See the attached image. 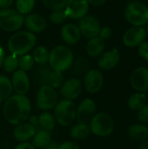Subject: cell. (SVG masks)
Segmentation results:
<instances>
[{
	"label": "cell",
	"mask_w": 148,
	"mask_h": 149,
	"mask_svg": "<svg viewBox=\"0 0 148 149\" xmlns=\"http://www.w3.org/2000/svg\"><path fill=\"white\" fill-rule=\"evenodd\" d=\"M31 104L26 95L12 94L4 101L3 113L4 119L12 126L26 122L31 115Z\"/></svg>",
	"instance_id": "cell-1"
},
{
	"label": "cell",
	"mask_w": 148,
	"mask_h": 149,
	"mask_svg": "<svg viewBox=\"0 0 148 149\" xmlns=\"http://www.w3.org/2000/svg\"><path fill=\"white\" fill-rule=\"evenodd\" d=\"M36 43V34L27 30L17 31L10 37L7 42V47L10 54L20 57L29 53L35 47Z\"/></svg>",
	"instance_id": "cell-2"
},
{
	"label": "cell",
	"mask_w": 148,
	"mask_h": 149,
	"mask_svg": "<svg viewBox=\"0 0 148 149\" xmlns=\"http://www.w3.org/2000/svg\"><path fill=\"white\" fill-rule=\"evenodd\" d=\"M73 60L74 57L71 48L65 45H58L50 51L48 64L51 70L63 73L72 67Z\"/></svg>",
	"instance_id": "cell-3"
},
{
	"label": "cell",
	"mask_w": 148,
	"mask_h": 149,
	"mask_svg": "<svg viewBox=\"0 0 148 149\" xmlns=\"http://www.w3.org/2000/svg\"><path fill=\"white\" fill-rule=\"evenodd\" d=\"M125 18L132 26H143L148 24V6L140 1H131L125 8Z\"/></svg>",
	"instance_id": "cell-4"
},
{
	"label": "cell",
	"mask_w": 148,
	"mask_h": 149,
	"mask_svg": "<svg viewBox=\"0 0 148 149\" xmlns=\"http://www.w3.org/2000/svg\"><path fill=\"white\" fill-rule=\"evenodd\" d=\"M91 133L98 137L106 138L110 136L115 128L113 118L106 112L97 113L89 122Z\"/></svg>",
	"instance_id": "cell-5"
},
{
	"label": "cell",
	"mask_w": 148,
	"mask_h": 149,
	"mask_svg": "<svg viewBox=\"0 0 148 149\" xmlns=\"http://www.w3.org/2000/svg\"><path fill=\"white\" fill-rule=\"evenodd\" d=\"M53 111L56 123L62 127H70L76 120L77 107L72 100H59Z\"/></svg>",
	"instance_id": "cell-6"
},
{
	"label": "cell",
	"mask_w": 148,
	"mask_h": 149,
	"mask_svg": "<svg viewBox=\"0 0 148 149\" xmlns=\"http://www.w3.org/2000/svg\"><path fill=\"white\" fill-rule=\"evenodd\" d=\"M24 16L12 8L0 10V29L7 32H16L24 25Z\"/></svg>",
	"instance_id": "cell-7"
},
{
	"label": "cell",
	"mask_w": 148,
	"mask_h": 149,
	"mask_svg": "<svg viewBox=\"0 0 148 149\" xmlns=\"http://www.w3.org/2000/svg\"><path fill=\"white\" fill-rule=\"evenodd\" d=\"M36 101L38 109L42 111L53 110L59 101L57 90L46 85L40 86L37 93Z\"/></svg>",
	"instance_id": "cell-8"
},
{
	"label": "cell",
	"mask_w": 148,
	"mask_h": 149,
	"mask_svg": "<svg viewBox=\"0 0 148 149\" xmlns=\"http://www.w3.org/2000/svg\"><path fill=\"white\" fill-rule=\"evenodd\" d=\"M38 79L41 86L46 85L54 89L60 88L65 81L62 72L53 71L51 68L45 67V65L41 66L38 71Z\"/></svg>",
	"instance_id": "cell-9"
},
{
	"label": "cell",
	"mask_w": 148,
	"mask_h": 149,
	"mask_svg": "<svg viewBox=\"0 0 148 149\" xmlns=\"http://www.w3.org/2000/svg\"><path fill=\"white\" fill-rule=\"evenodd\" d=\"M78 27L79 29L81 37L90 39L99 36L101 24L97 17L87 14L79 20Z\"/></svg>",
	"instance_id": "cell-10"
},
{
	"label": "cell",
	"mask_w": 148,
	"mask_h": 149,
	"mask_svg": "<svg viewBox=\"0 0 148 149\" xmlns=\"http://www.w3.org/2000/svg\"><path fill=\"white\" fill-rule=\"evenodd\" d=\"M83 87V84L79 79L76 77L70 78L64 81L59 88V93L64 100L73 101L80 96Z\"/></svg>",
	"instance_id": "cell-11"
},
{
	"label": "cell",
	"mask_w": 148,
	"mask_h": 149,
	"mask_svg": "<svg viewBox=\"0 0 148 149\" xmlns=\"http://www.w3.org/2000/svg\"><path fill=\"white\" fill-rule=\"evenodd\" d=\"M147 31L143 26H132L122 36V42L128 48H136L147 38Z\"/></svg>",
	"instance_id": "cell-12"
},
{
	"label": "cell",
	"mask_w": 148,
	"mask_h": 149,
	"mask_svg": "<svg viewBox=\"0 0 148 149\" xmlns=\"http://www.w3.org/2000/svg\"><path fill=\"white\" fill-rule=\"evenodd\" d=\"M104 85V75L99 69L88 70L84 78L83 86L89 93L95 94L99 93Z\"/></svg>",
	"instance_id": "cell-13"
},
{
	"label": "cell",
	"mask_w": 148,
	"mask_h": 149,
	"mask_svg": "<svg viewBox=\"0 0 148 149\" xmlns=\"http://www.w3.org/2000/svg\"><path fill=\"white\" fill-rule=\"evenodd\" d=\"M96 113L97 105L95 101L90 98H85L80 101L77 107L76 120L78 122L88 124Z\"/></svg>",
	"instance_id": "cell-14"
},
{
	"label": "cell",
	"mask_w": 148,
	"mask_h": 149,
	"mask_svg": "<svg viewBox=\"0 0 148 149\" xmlns=\"http://www.w3.org/2000/svg\"><path fill=\"white\" fill-rule=\"evenodd\" d=\"M90 4L87 0H67L65 10L68 18L79 20L88 14Z\"/></svg>",
	"instance_id": "cell-15"
},
{
	"label": "cell",
	"mask_w": 148,
	"mask_h": 149,
	"mask_svg": "<svg viewBox=\"0 0 148 149\" xmlns=\"http://www.w3.org/2000/svg\"><path fill=\"white\" fill-rule=\"evenodd\" d=\"M130 84L135 92L146 93L148 90V67H136L131 73Z\"/></svg>",
	"instance_id": "cell-16"
},
{
	"label": "cell",
	"mask_w": 148,
	"mask_h": 149,
	"mask_svg": "<svg viewBox=\"0 0 148 149\" xmlns=\"http://www.w3.org/2000/svg\"><path fill=\"white\" fill-rule=\"evenodd\" d=\"M11 85L13 91L19 95H26L30 90L31 81L27 72L17 69L12 73Z\"/></svg>",
	"instance_id": "cell-17"
},
{
	"label": "cell",
	"mask_w": 148,
	"mask_h": 149,
	"mask_svg": "<svg viewBox=\"0 0 148 149\" xmlns=\"http://www.w3.org/2000/svg\"><path fill=\"white\" fill-rule=\"evenodd\" d=\"M120 60V53L117 47L104 52L98 59V65L102 71H110L115 68Z\"/></svg>",
	"instance_id": "cell-18"
},
{
	"label": "cell",
	"mask_w": 148,
	"mask_h": 149,
	"mask_svg": "<svg viewBox=\"0 0 148 149\" xmlns=\"http://www.w3.org/2000/svg\"><path fill=\"white\" fill-rule=\"evenodd\" d=\"M24 25L26 30L36 34L43 32L47 26L45 18L38 13H30L24 17Z\"/></svg>",
	"instance_id": "cell-19"
},
{
	"label": "cell",
	"mask_w": 148,
	"mask_h": 149,
	"mask_svg": "<svg viewBox=\"0 0 148 149\" xmlns=\"http://www.w3.org/2000/svg\"><path fill=\"white\" fill-rule=\"evenodd\" d=\"M60 37L64 43L67 45H74L79 42L81 34L77 24L73 23H68L61 27Z\"/></svg>",
	"instance_id": "cell-20"
},
{
	"label": "cell",
	"mask_w": 148,
	"mask_h": 149,
	"mask_svg": "<svg viewBox=\"0 0 148 149\" xmlns=\"http://www.w3.org/2000/svg\"><path fill=\"white\" fill-rule=\"evenodd\" d=\"M14 127H15L13 129L12 134L14 139L19 143L29 142V141H31L33 138V136L37 132V128L31 126L27 121Z\"/></svg>",
	"instance_id": "cell-21"
},
{
	"label": "cell",
	"mask_w": 148,
	"mask_h": 149,
	"mask_svg": "<svg viewBox=\"0 0 148 149\" xmlns=\"http://www.w3.org/2000/svg\"><path fill=\"white\" fill-rule=\"evenodd\" d=\"M127 136L133 141L143 142L148 140V127L142 123L133 124L128 127Z\"/></svg>",
	"instance_id": "cell-22"
},
{
	"label": "cell",
	"mask_w": 148,
	"mask_h": 149,
	"mask_svg": "<svg viewBox=\"0 0 148 149\" xmlns=\"http://www.w3.org/2000/svg\"><path fill=\"white\" fill-rule=\"evenodd\" d=\"M106 41L99 36L90 38L86 44V53L92 58L99 57L105 51Z\"/></svg>",
	"instance_id": "cell-23"
},
{
	"label": "cell",
	"mask_w": 148,
	"mask_h": 149,
	"mask_svg": "<svg viewBox=\"0 0 148 149\" xmlns=\"http://www.w3.org/2000/svg\"><path fill=\"white\" fill-rule=\"evenodd\" d=\"M56 126V120L53 113L50 111H43L38 115V129L51 132Z\"/></svg>",
	"instance_id": "cell-24"
},
{
	"label": "cell",
	"mask_w": 148,
	"mask_h": 149,
	"mask_svg": "<svg viewBox=\"0 0 148 149\" xmlns=\"http://www.w3.org/2000/svg\"><path fill=\"white\" fill-rule=\"evenodd\" d=\"M70 136L76 141H81L87 138L91 134L89 124L78 122L73 125L70 129Z\"/></svg>",
	"instance_id": "cell-25"
},
{
	"label": "cell",
	"mask_w": 148,
	"mask_h": 149,
	"mask_svg": "<svg viewBox=\"0 0 148 149\" xmlns=\"http://www.w3.org/2000/svg\"><path fill=\"white\" fill-rule=\"evenodd\" d=\"M32 142L31 144L36 148H44L46 146H48L52 141H51V135L50 132L37 129V132L33 138L31 139Z\"/></svg>",
	"instance_id": "cell-26"
},
{
	"label": "cell",
	"mask_w": 148,
	"mask_h": 149,
	"mask_svg": "<svg viewBox=\"0 0 148 149\" xmlns=\"http://www.w3.org/2000/svg\"><path fill=\"white\" fill-rule=\"evenodd\" d=\"M147 104V94L145 93L136 92L130 95L127 100V107L132 111H138Z\"/></svg>",
	"instance_id": "cell-27"
},
{
	"label": "cell",
	"mask_w": 148,
	"mask_h": 149,
	"mask_svg": "<svg viewBox=\"0 0 148 149\" xmlns=\"http://www.w3.org/2000/svg\"><path fill=\"white\" fill-rule=\"evenodd\" d=\"M49 54H50V52L47 49V47H45L44 45H39L33 50L31 56L33 58L35 64H37L40 66H43V65H46L48 64Z\"/></svg>",
	"instance_id": "cell-28"
},
{
	"label": "cell",
	"mask_w": 148,
	"mask_h": 149,
	"mask_svg": "<svg viewBox=\"0 0 148 149\" xmlns=\"http://www.w3.org/2000/svg\"><path fill=\"white\" fill-rule=\"evenodd\" d=\"M13 93L10 79L5 75H0V101H5Z\"/></svg>",
	"instance_id": "cell-29"
},
{
	"label": "cell",
	"mask_w": 148,
	"mask_h": 149,
	"mask_svg": "<svg viewBox=\"0 0 148 149\" xmlns=\"http://www.w3.org/2000/svg\"><path fill=\"white\" fill-rule=\"evenodd\" d=\"M36 1L35 0H16V10L18 11L21 15L26 16L30 14L34 7H35Z\"/></svg>",
	"instance_id": "cell-30"
},
{
	"label": "cell",
	"mask_w": 148,
	"mask_h": 149,
	"mask_svg": "<svg viewBox=\"0 0 148 149\" xmlns=\"http://www.w3.org/2000/svg\"><path fill=\"white\" fill-rule=\"evenodd\" d=\"M2 67L8 73H13L18 69V57L13 54H9L4 57Z\"/></svg>",
	"instance_id": "cell-31"
},
{
	"label": "cell",
	"mask_w": 148,
	"mask_h": 149,
	"mask_svg": "<svg viewBox=\"0 0 148 149\" xmlns=\"http://www.w3.org/2000/svg\"><path fill=\"white\" fill-rule=\"evenodd\" d=\"M35 65L33 58L29 53L18 57V69L25 72H30Z\"/></svg>",
	"instance_id": "cell-32"
},
{
	"label": "cell",
	"mask_w": 148,
	"mask_h": 149,
	"mask_svg": "<svg viewBox=\"0 0 148 149\" xmlns=\"http://www.w3.org/2000/svg\"><path fill=\"white\" fill-rule=\"evenodd\" d=\"M67 18H68V16H67V13H66L65 8L51 10V14L49 16L50 22L54 24H63L64 22H65V20Z\"/></svg>",
	"instance_id": "cell-33"
},
{
	"label": "cell",
	"mask_w": 148,
	"mask_h": 149,
	"mask_svg": "<svg viewBox=\"0 0 148 149\" xmlns=\"http://www.w3.org/2000/svg\"><path fill=\"white\" fill-rule=\"evenodd\" d=\"M74 73L81 74L83 72H86L89 68L88 61L84 58H78L76 60H73L72 65Z\"/></svg>",
	"instance_id": "cell-34"
},
{
	"label": "cell",
	"mask_w": 148,
	"mask_h": 149,
	"mask_svg": "<svg viewBox=\"0 0 148 149\" xmlns=\"http://www.w3.org/2000/svg\"><path fill=\"white\" fill-rule=\"evenodd\" d=\"M67 0H42L43 4L51 11L65 8Z\"/></svg>",
	"instance_id": "cell-35"
},
{
	"label": "cell",
	"mask_w": 148,
	"mask_h": 149,
	"mask_svg": "<svg viewBox=\"0 0 148 149\" xmlns=\"http://www.w3.org/2000/svg\"><path fill=\"white\" fill-rule=\"evenodd\" d=\"M137 119L142 124H148V104L137 111Z\"/></svg>",
	"instance_id": "cell-36"
},
{
	"label": "cell",
	"mask_w": 148,
	"mask_h": 149,
	"mask_svg": "<svg viewBox=\"0 0 148 149\" xmlns=\"http://www.w3.org/2000/svg\"><path fill=\"white\" fill-rule=\"evenodd\" d=\"M137 49H138V54H139V56L142 59H144V60H146V61L148 62V41L145 40L144 42H142L137 47Z\"/></svg>",
	"instance_id": "cell-37"
},
{
	"label": "cell",
	"mask_w": 148,
	"mask_h": 149,
	"mask_svg": "<svg viewBox=\"0 0 148 149\" xmlns=\"http://www.w3.org/2000/svg\"><path fill=\"white\" fill-rule=\"evenodd\" d=\"M113 35V29L108 26V25H105V26H101L99 33V37L100 38H102L103 40H107L109 39Z\"/></svg>",
	"instance_id": "cell-38"
},
{
	"label": "cell",
	"mask_w": 148,
	"mask_h": 149,
	"mask_svg": "<svg viewBox=\"0 0 148 149\" xmlns=\"http://www.w3.org/2000/svg\"><path fill=\"white\" fill-rule=\"evenodd\" d=\"M58 149H80L79 145L72 141H67L58 145Z\"/></svg>",
	"instance_id": "cell-39"
},
{
	"label": "cell",
	"mask_w": 148,
	"mask_h": 149,
	"mask_svg": "<svg viewBox=\"0 0 148 149\" xmlns=\"http://www.w3.org/2000/svg\"><path fill=\"white\" fill-rule=\"evenodd\" d=\"M14 149H36V148L30 142H20L14 148Z\"/></svg>",
	"instance_id": "cell-40"
},
{
	"label": "cell",
	"mask_w": 148,
	"mask_h": 149,
	"mask_svg": "<svg viewBox=\"0 0 148 149\" xmlns=\"http://www.w3.org/2000/svg\"><path fill=\"white\" fill-rule=\"evenodd\" d=\"M28 123H30L31 126H33L34 127H36L37 129H38V116L37 115H30L28 120Z\"/></svg>",
	"instance_id": "cell-41"
},
{
	"label": "cell",
	"mask_w": 148,
	"mask_h": 149,
	"mask_svg": "<svg viewBox=\"0 0 148 149\" xmlns=\"http://www.w3.org/2000/svg\"><path fill=\"white\" fill-rule=\"evenodd\" d=\"M13 3H14V0H0V10L10 8Z\"/></svg>",
	"instance_id": "cell-42"
},
{
	"label": "cell",
	"mask_w": 148,
	"mask_h": 149,
	"mask_svg": "<svg viewBox=\"0 0 148 149\" xmlns=\"http://www.w3.org/2000/svg\"><path fill=\"white\" fill-rule=\"evenodd\" d=\"M90 5L93 6H102L104 5L108 0H87Z\"/></svg>",
	"instance_id": "cell-43"
},
{
	"label": "cell",
	"mask_w": 148,
	"mask_h": 149,
	"mask_svg": "<svg viewBox=\"0 0 148 149\" xmlns=\"http://www.w3.org/2000/svg\"><path fill=\"white\" fill-rule=\"evenodd\" d=\"M58 143L55 142V141H51L48 146H46L43 149H58Z\"/></svg>",
	"instance_id": "cell-44"
},
{
	"label": "cell",
	"mask_w": 148,
	"mask_h": 149,
	"mask_svg": "<svg viewBox=\"0 0 148 149\" xmlns=\"http://www.w3.org/2000/svg\"><path fill=\"white\" fill-rule=\"evenodd\" d=\"M4 57H5L4 50H3V48L0 45V68L2 67V65H3V61Z\"/></svg>",
	"instance_id": "cell-45"
},
{
	"label": "cell",
	"mask_w": 148,
	"mask_h": 149,
	"mask_svg": "<svg viewBox=\"0 0 148 149\" xmlns=\"http://www.w3.org/2000/svg\"><path fill=\"white\" fill-rule=\"evenodd\" d=\"M139 149H148V140L143 141V142H141V144H140Z\"/></svg>",
	"instance_id": "cell-46"
},
{
	"label": "cell",
	"mask_w": 148,
	"mask_h": 149,
	"mask_svg": "<svg viewBox=\"0 0 148 149\" xmlns=\"http://www.w3.org/2000/svg\"><path fill=\"white\" fill-rule=\"evenodd\" d=\"M145 29H146V31H147V36L148 37V24L146 25V27H145Z\"/></svg>",
	"instance_id": "cell-47"
},
{
	"label": "cell",
	"mask_w": 148,
	"mask_h": 149,
	"mask_svg": "<svg viewBox=\"0 0 148 149\" xmlns=\"http://www.w3.org/2000/svg\"><path fill=\"white\" fill-rule=\"evenodd\" d=\"M129 1H130V2H131V1H135V0H129Z\"/></svg>",
	"instance_id": "cell-48"
},
{
	"label": "cell",
	"mask_w": 148,
	"mask_h": 149,
	"mask_svg": "<svg viewBox=\"0 0 148 149\" xmlns=\"http://www.w3.org/2000/svg\"><path fill=\"white\" fill-rule=\"evenodd\" d=\"M1 103H2V102H1V101H0V106H1Z\"/></svg>",
	"instance_id": "cell-49"
}]
</instances>
